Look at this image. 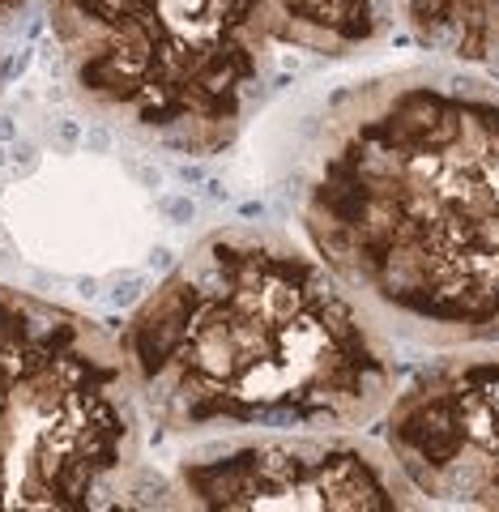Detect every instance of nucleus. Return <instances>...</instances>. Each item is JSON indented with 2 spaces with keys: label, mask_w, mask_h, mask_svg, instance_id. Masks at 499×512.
<instances>
[{
  "label": "nucleus",
  "mask_w": 499,
  "mask_h": 512,
  "mask_svg": "<svg viewBox=\"0 0 499 512\" xmlns=\"http://www.w3.org/2000/svg\"><path fill=\"white\" fill-rule=\"evenodd\" d=\"M320 261L431 342H499V94L397 73L346 94L299 192Z\"/></svg>",
  "instance_id": "f257e3e1"
},
{
  "label": "nucleus",
  "mask_w": 499,
  "mask_h": 512,
  "mask_svg": "<svg viewBox=\"0 0 499 512\" xmlns=\"http://www.w3.org/2000/svg\"><path fill=\"white\" fill-rule=\"evenodd\" d=\"M137 402L167 431L346 427L384 406L393 359L337 274L273 231H214L128 316Z\"/></svg>",
  "instance_id": "f03ea898"
},
{
  "label": "nucleus",
  "mask_w": 499,
  "mask_h": 512,
  "mask_svg": "<svg viewBox=\"0 0 499 512\" xmlns=\"http://www.w3.org/2000/svg\"><path fill=\"white\" fill-rule=\"evenodd\" d=\"M77 94L180 154H222L303 60L384 30V0H52Z\"/></svg>",
  "instance_id": "7ed1b4c3"
},
{
  "label": "nucleus",
  "mask_w": 499,
  "mask_h": 512,
  "mask_svg": "<svg viewBox=\"0 0 499 512\" xmlns=\"http://www.w3.org/2000/svg\"><path fill=\"white\" fill-rule=\"evenodd\" d=\"M137 384L94 320L0 286V508H94L137 461Z\"/></svg>",
  "instance_id": "20e7f679"
},
{
  "label": "nucleus",
  "mask_w": 499,
  "mask_h": 512,
  "mask_svg": "<svg viewBox=\"0 0 499 512\" xmlns=\"http://www.w3.org/2000/svg\"><path fill=\"white\" fill-rule=\"evenodd\" d=\"M384 444L427 500L499 508V355L418 376L384 419Z\"/></svg>",
  "instance_id": "39448f33"
},
{
  "label": "nucleus",
  "mask_w": 499,
  "mask_h": 512,
  "mask_svg": "<svg viewBox=\"0 0 499 512\" xmlns=\"http://www.w3.org/2000/svg\"><path fill=\"white\" fill-rule=\"evenodd\" d=\"M180 491L192 508H410L376 453L350 440H256L218 448L180 466Z\"/></svg>",
  "instance_id": "423d86ee"
},
{
  "label": "nucleus",
  "mask_w": 499,
  "mask_h": 512,
  "mask_svg": "<svg viewBox=\"0 0 499 512\" xmlns=\"http://www.w3.org/2000/svg\"><path fill=\"white\" fill-rule=\"evenodd\" d=\"M418 43L499 82V0H401Z\"/></svg>",
  "instance_id": "0eeeda50"
},
{
  "label": "nucleus",
  "mask_w": 499,
  "mask_h": 512,
  "mask_svg": "<svg viewBox=\"0 0 499 512\" xmlns=\"http://www.w3.org/2000/svg\"><path fill=\"white\" fill-rule=\"evenodd\" d=\"M26 5V0H0V22H5V18H13V13H18Z\"/></svg>",
  "instance_id": "6e6552de"
}]
</instances>
